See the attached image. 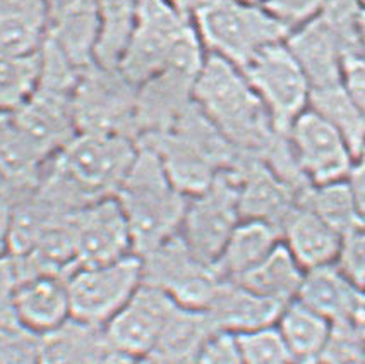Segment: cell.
Returning a JSON list of instances; mask_svg holds the SVG:
<instances>
[{"label": "cell", "mask_w": 365, "mask_h": 364, "mask_svg": "<svg viewBox=\"0 0 365 364\" xmlns=\"http://www.w3.org/2000/svg\"><path fill=\"white\" fill-rule=\"evenodd\" d=\"M194 103L239 153L262 156L277 128L240 67L206 54L192 91Z\"/></svg>", "instance_id": "1"}, {"label": "cell", "mask_w": 365, "mask_h": 364, "mask_svg": "<svg viewBox=\"0 0 365 364\" xmlns=\"http://www.w3.org/2000/svg\"><path fill=\"white\" fill-rule=\"evenodd\" d=\"M138 145L156 155L170 181L187 198L206 189L239 156L194 101L172 128L141 136Z\"/></svg>", "instance_id": "2"}, {"label": "cell", "mask_w": 365, "mask_h": 364, "mask_svg": "<svg viewBox=\"0 0 365 364\" xmlns=\"http://www.w3.org/2000/svg\"><path fill=\"white\" fill-rule=\"evenodd\" d=\"M139 146L133 167L113 194L129 226L135 256L177 236L189 198L170 181L151 150Z\"/></svg>", "instance_id": "3"}, {"label": "cell", "mask_w": 365, "mask_h": 364, "mask_svg": "<svg viewBox=\"0 0 365 364\" xmlns=\"http://www.w3.org/2000/svg\"><path fill=\"white\" fill-rule=\"evenodd\" d=\"M206 54L244 69L266 46L282 44L288 31L257 4L206 0L190 16Z\"/></svg>", "instance_id": "4"}, {"label": "cell", "mask_w": 365, "mask_h": 364, "mask_svg": "<svg viewBox=\"0 0 365 364\" xmlns=\"http://www.w3.org/2000/svg\"><path fill=\"white\" fill-rule=\"evenodd\" d=\"M138 151V141L124 134L76 133L52 163L89 200H100L115 194Z\"/></svg>", "instance_id": "5"}, {"label": "cell", "mask_w": 365, "mask_h": 364, "mask_svg": "<svg viewBox=\"0 0 365 364\" xmlns=\"http://www.w3.org/2000/svg\"><path fill=\"white\" fill-rule=\"evenodd\" d=\"M196 38L190 18L180 14L167 0H139L133 33L117 69L139 86L163 71L178 50Z\"/></svg>", "instance_id": "6"}, {"label": "cell", "mask_w": 365, "mask_h": 364, "mask_svg": "<svg viewBox=\"0 0 365 364\" xmlns=\"http://www.w3.org/2000/svg\"><path fill=\"white\" fill-rule=\"evenodd\" d=\"M71 105L78 133L124 134L138 141L135 86L117 67L93 62L81 69Z\"/></svg>", "instance_id": "7"}, {"label": "cell", "mask_w": 365, "mask_h": 364, "mask_svg": "<svg viewBox=\"0 0 365 364\" xmlns=\"http://www.w3.org/2000/svg\"><path fill=\"white\" fill-rule=\"evenodd\" d=\"M71 318L105 327L143 283L139 256L103 265L78 266L66 277Z\"/></svg>", "instance_id": "8"}, {"label": "cell", "mask_w": 365, "mask_h": 364, "mask_svg": "<svg viewBox=\"0 0 365 364\" xmlns=\"http://www.w3.org/2000/svg\"><path fill=\"white\" fill-rule=\"evenodd\" d=\"M143 283L168 294L178 306L205 311L222 278L213 263L202 260L180 236L139 256Z\"/></svg>", "instance_id": "9"}, {"label": "cell", "mask_w": 365, "mask_h": 364, "mask_svg": "<svg viewBox=\"0 0 365 364\" xmlns=\"http://www.w3.org/2000/svg\"><path fill=\"white\" fill-rule=\"evenodd\" d=\"M242 71L278 133L285 134L295 118L309 108L311 84L285 41L266 46Z\"/></svg>", "instance_id": "10"}, {"label": "cell", "mask_w": 365, "mask_h": 364, "mask_svg": "<svg viewBox=\"0 0 365 364\" xmlns=\"http://www.w3.org/2000/svg\"><path fill=\"white\" fill-rule=\"evenodd\" d=\"M240 220L235 179L223 171L206 189L189 198L178 236L202 260L213 263Z\"/></svg>", "instance_id": "11"}, {"label": "cell", "mask_w": 365, "mask_h": 364, "mask_svg": "<svg viewBox=\"0 0 365 364\" xmlns=\"http://www.w3.org/2000/svg\"><path fill=\"white\" fill-rule=\"evenodd\" d=\"M285 134L309 184L321 186L348 179L355 156L345 138L319 113L307 108Z\"/></svg>", "instance_id": "12"}, {"label": "cell", "mask_w": 365, "mask_h": 364, "mask_svg": "<svg viewBox=\"0 0 365 364\" xmlns=\"http://www.w3.org/2000/svg\"><path fill=\"white\" fill-rule=\"evenodd\" d=\"M71 227L78 266L103 265L134 255L129 226L113 196L100 198L74 211Z\"/></svg>", "instance_id": "13"}, {"label": "cell", "mask_w": 365, "mask_h": 364, "mask_svg": "<svg viewBox=\"0 0 365 364\" xmlns=\"http://www.w3.org/2000/svg\"><path fill=\"white\" fill-rule=\"evenodd\" d=\"M177 306L163 290L141 283L125 306L105 325V332L113 347L138 361L155 350Z\"/></svg>", "instance_id": "14"}, {"label": "cell", "mask_w": 365, "mask_h": 364, "mask_svg": "<svg viewBox=\"0 0 365 364\" xmlns=\"http://www.w3.org/2000/svg\"><path fill=\"white\" fill-rule=\"evenodd\" d=\"M235 179L242 220H257L278 228L300 205V196L262 162L261 156L239 153L228 168Z\"/></svg>", "instance_id": "15"}, {"label": "cell", "mask_w": 365, "mask_h": 364, "mask_svg": "<svg viewBox=\"0 0 365 364\" xmlns=\"http://www.w3.org/2000/svg\"><path fill=\"white\" fill-rule=\"evenodd\" d=\"M201 67L170 64L135 86V133L146 134L172 128L182 113L192 105L194 83Z\"/></svg>", "instance_id": "16"}, {"label": "cell", "mask_w": 365, "mask_h": 364, "mask_svg": "<svg viewBox=\"0 0 365 364\" xmlns=\"http://www.w3.org/2000/svg\"><path fill=\"white\" fill-rule=\"evenodd\" d=\"M38 364H135V359L113 347L105 327L69 318L40 337Z\"/></svg>", "instance_id": "17"}, {"label": "cell", "mask_w": 365, "mask_h": 364, "mask_svg": "<svg viewBox=\"0 0 365 364\" xmlns=\"http://www.w3.org/2000/svg\"><path fill=\"white\" fill-rule=\"evenodd\" d=\"M52 158L11 113H0V196L14 201L36 188Z\"/></svg>", "instance_id": "18"}, {"label": "cell", "mask_w": 365, "mask_h": 364, "mask_svg": "<svg viewBox=\"0 0 365 364\" xmlns=\"http://www.w3.org/2000/svg\"><path fill=\"white\" fill-rule=\"evenodd\" d=\"M19 327L43 337L71 318L67 280L55 273L23 275L14 300Z\"/></svg>", "instance_id": "19"}, {"label": "cell", "mask_w": 365, "mask_h": 364, "mask_svg": "<svg viewBox=\"0 0 365 364\" xmlns=\"http://www.w3.org/2000/svg\"><path fill=\"white\" fill-rule=\"evenodd\" d=\"M285 45L311 84V91L343 81L346 55L319 16L288 33Z\"/></svg>", "instance_id": "20"}, {"label": "cell", "mask_w": 365, "mask_h": 364, "mask_svg": "<svg viewBox=\"0 0 365 364\" xmlns=\"http://www.w3.org/2000/svg\"><path fill=\"white\" fill-rule=\"evenodd\" d=\"M285 306L254 294L237 282L222 280L206 308L216 332L239 335L277 325Z\"/></svg>", "instance_id": "21"}, {"label": "cell", "mask_w": 365, "mask_h": 364, "mask_svg": "<svg viewBox=\"0 0 365 364\" xmlns=\"http://www.w3.org/2000/svg\"><path fill=\"white\" fill-rule=\"evenodd\" d=\"M329 323L350 320L365 304V292L359 290L339 273L334 265L319 266L304 273L297 299Z\"/></svg>", "instance_id": "22"}, {"label": "cell", "mask_w": 365, "mask_h": 364, "mask_svg": "<svg viewBox=\"0 0 365 364\" xmlns=\"http://www.w3.org/2000/svg\"><path fill=\"white\" fill-rule=\"evenodd\" d=\"M341 236L307 206L299 205L282 227V243L304 272L333 265Z\"/></svg>", "instance_id": "23"}, {"label": "cell", "mask_w": 365, "mask_h": 364, "mask_svg": "<svg viewBox=\"0 0 365 364\" xmlns=\"http://www.w3.org/2000/svg\"><path fill=\"white\" fill-rule=\"evenodd\" d=\"M282 243L278 228L257 220H240L213 266L222 280L237 282Z\"/></svg>", "instance_id": "24"}, {"label": "cell", "mask_w": 365, "mask_h": 364, "mask_svg": "<svg viewBox=\"0 0 365 364\" xmlns=\"http://www.w3.org/2000/svg\"><path fill=\"white\" fill-rule=\"evenodd\" d=\"M48 28V0H0V52H40Z\"/></svg>", "instance_id": "25"}, {"label": "cell", "mask_w": 365, "mask_h": 364, "mask_svg": "<svg viewBox=\"0 0 365 364\" xmlns=\"http://www.w3.org/2000/svg\"><path fill=\"white\" fill-rule=\"evenodd\" d=\"M216 328L206 311L177 306L150 355L167 364H196Z\"/></svg>", "instance_id": "26"}, {"label": "cell", "mask_w": 365, "mask_h": 364, "mask_svg": "<svg viewBox=\"0 0 365 364\" xmlns=\"http://www.w3.org/2000/svg\"><path fill=\"white\" fill-rule=\"evenodd\" d=\"M304 273V268L297 263L285 244L279 243L261 263L254 266L237 283L261 298L287 306L299 295Z\"/></svg>", "instance_id": "27"}, {"label": "cell", "mask_w": 365, "mask_h": 364, "mask_svg": "<svg viewBox=\"0 0 365 364\" xmlns=\"http://www.w3.org/2000/svg\"><path fill=\"white\" fill-rule=\"evenodd\" d=\"M277 328L295 364H317L328 344L331 323L299 300L279 313Z\"/></svg>", "instance_id": "28"}, {"label": "cell", "mask_w": 365, "mask_h": 364, "mask_svg": "<svg viewBox=\"0 0 365 364\" xmlns=\"http://www.w3.org/2000/svg\"><path fill=\"white\" fill-rule=\"evenodd\" d=\"M309 108L328 121L345 138L355 160L365 148V113L351 98L345 84H331L311 91Z\"/></svg>", "instance_id": "29"}, {"label": "cell", "mask_w": 365, "mask_h": 364, "mask_svg": "<svg viewBox=\"0 0 365 364\" xmlns=\"http://www.w3.org/2000/svg\"><path fill=\"white\" fill-rule=\"evenodd\" d=\"M98 12V40L95 62L117 67L133 33L139 0H95Z\"/></svg>", "instance_id": "30"}, {"label": "cell", "mask_w": 365, "mask_h": 364, "mask_svg": "<svg viewBox=\"0 0 365 364\" xmlns=\"http://www.w3.org/2000/svg\"><path fill=\"white\" fill-rule=\"evenodd\" d=\"M300 205L314 211L339 236H345L354 228L365 226L348 179L311 186L304 194Z\"/></svg>", "instance_id": "31"}, {"label": "cell", "mask_w": 365, "mask_h": 364, "mask_svg": "<svg viewBox=\"0 0 365 364\" xmlns=\"http://www.w3.org/2000/svg\"><path fill=\"white\" fill-rule=\"evenodd\" d=\"M40 78V52L12 55L0 52V113H12L35 91Z\"/></svg>", "instance_id": "32"}, {"label": "cell", "mask_w": 365, "mask_h": 364, "mask_svg": "<svg viewBox=\"0 0 365 364\" xmlns=\"http://www.w3.org/2000/svg\"><path fill=\"white\" fill-rule=\"evenodd\" d=\"M233 337L244 364H295L277 325Z\"/></svg>", "instance_id": "33"}, {"label": "cell", "mask_w": 365, "mask_h": 364, "mask_svg": "<svg viewBox=\"0 0 365 364\" xmlns=\"http://www.w3.org/2000/svg\"><path fill=\"white\" fill-rule=\"evenodd\" d=\"M333 265L348 282L365 292V226L341 236Z\"/></svg>", "instance_id": "34"}, {"label": "cell", "mask_w": 365, "mask_h": 364, "mask_svg": "<svg viewBox=\"0 0 365 364\" xmlns=\"http://www.w3.org/2000/svg\"><path fill=\"white\" fill-rule=\"evenodd\" d=\"M40 337L19 325L0 327V364H38Z\"/></svg>", "instance_id": "35"}, {"label": "cell", "mask_w": 365, "mask_h": 364, "mask_svg": "<svg viewBox=\"0 0 365 364\" xmlns=\"http://www.w3.org/2000/svg\"><path fill=\"white\" fill-rule=\"evenodd\" d=\"M257 6L290 33L319 14L322 0H261Z\"/></svg>", "instance_id": "36"}, {"label": "cell", "mask_w": 365, "mask_h": 364, "mask_svg": "<svg viewBox=\"0 0 365 364\" xmlns=\"http://www.w3.org/2000/svg\"><path fill=\"white\" fill-rule=\"evenodd\" d=\"M23 272L14 255L0 256V327L18 325L14 316V300Z\"/></svg>", "instance_id": "37"}, {"label": "cell", "mask_w": 365, "mask_h": 364, "mask_svg": "<svg viewBox=\"0 0 365 364\" xmlns=\"http://www.w3.org/2000/svg\"><path fill=\"white\" fill-rule=\"evenodd\" d=\"M196 364H244V361L240 358L235 337L218 332L199 354Z\"/></svg>", "instance_id": "38"}, {"label": "cell", "mask_w": 365, "mask_h": 364, "mask_svg": "<svg viewBox=\"0 0 365 364\" xmlns=\"http://www.w3.org/2000/svg\"><path fill=\"white\" fill-rule=\"evenodd\" d=\"M343 84L365 113V57L350 55L343 62Z\"/></svg>", "instance_id": "39"}, {"label": "cell", "mask_w": 365, "mask_h": 364, "mask_svg": "<svg viewBox=\"0 0 365 364\" xmlns=\"http://www.w3.org/2000/svg\"><path fill=\"white\" fill-rule=\"evenodd\" d=\"M12 231H14V201L0 196V256L11 255Z\"/></svg>", "instance_id": "40"}, {"label": "cell", "mask_w": 365, "mask_h": 364, "mask_svg": "<svg viewBox=\"0 0 365 364\" xmlns=\"http://www.w3.org/2000/svg\"><path fill=\"white\" fill-rule=\"evenodd\" d=\"M167 2L172 7H175V9L180 12V14H184V16H187V18H190V16L194 14V11H196L199 6H202L206 0H167Z\"/></svg>", "instance_id": "41"}, {"label": "cell", "mask_w": 365, "mask_h": 364, "mask_svg": "<svg viewBox=\"0 0 365 364\" xmlns=\"http://www.w3.org/2000/svg\"><path fill=\"white\" fill-rule=\"evenodd\" d=\"M360 55L365 57V9L362 16V24H360Z\"/></svg>", "instance_id": "42"}, {"label": "cell", "mask_w": 365, "mask_h": 364, "mask_svg": "<svg viewBox=\"0 0 365 364\" xmlns=\"http://www.w3.org/2000/svg\"><path fill=\"white\" fill-rule=\"evenodd\" d=\"M135 364H167L163 361H160V359L153 358V355H146V358L139 359V361H135Z\"/></svg>", "instance_id": "43"}, {"label": "cell", "mask_w": 365, "mask_h": 364, "mask_svg": "<svg viewBox=\"0 0 365 364\" xmlns=\"http://www.w3.org/2000/svg\"><path fill=\"white\" fill-rule=\"evenodd\" d=\"M237 2H245V4H259L261 0H237Z\"/></svg>", "instance_id": "44"}]
</instances>
